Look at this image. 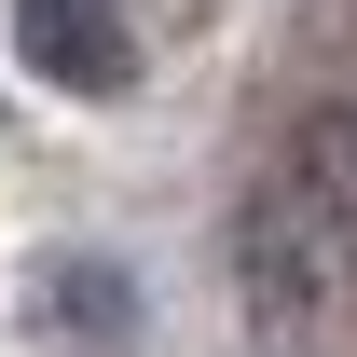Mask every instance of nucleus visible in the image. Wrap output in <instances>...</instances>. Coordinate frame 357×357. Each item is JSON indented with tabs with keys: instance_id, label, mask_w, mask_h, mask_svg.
Here are the masks:
<instances>
[{
	"instance_id": "nucleus-2",
	"label": "nucleus",
	"mask_w": 357,
	"mask_h": 357,
	"mask_svg": "<svg viewBox=\"0 0 357 357\" xmlns=\"http://www.w3.org/2000/svg\"><path fill=\"white\" fill-rule=\"evenodd\" d=\"M42 344H83V357H124L137 344V303L110 261H55L42 275Z\"/></svg>"
},
{
	"instance_id": "nucleus-1",
	"label": "nucleus",
	"mask_w": 357,
	"mask_h": 357,
	"mask_svg": "<svg viewBox=\"0 0 357 357\" xmlns=\"http://www.w3.org/2000/svg\"><path fill=\"white\" fill-rule=\"evenodd\" d=\"M14 55H28L55 96H124L137 83V42H124L110 0H14Z\"/></svg>"
}]
</instances>
